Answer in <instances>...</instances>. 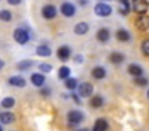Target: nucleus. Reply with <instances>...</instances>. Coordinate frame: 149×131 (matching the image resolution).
I'll return each instance as SVG.
<instances>
[{
  "instance_id": "obj_1",
  "label": "nucleus",
  "mask_w": 149,
  "mask_h": 131,
  "mask_svg": "<svg viewBox=\"0 0 149 131\" xmlns=\"http://www.w3.org/2000/svg\"><path fill=\"white\" fill-rule=\"evenodd\" d=\"M13 38H15V42L16 43H19V45H26V43H29V40H31V32H29V29H26V27H16L15 29V32H13Z\"/></svg>"
},
{
  "instance_id": "obj_2",
  "label": "nucleus",
  "mask_w": 149,
  "mask_h": 131,
  "mask_svg": "<svg viewBox=\"0 0 149 131\" xmlns=\"http://www.w3.org/2000/svg\"><path fill=\"white\" fill-rule=\"evenodd\" d=\"M84 112L80 110H69L68 112V121H69V126L75 128L77 125H80L84 121Z\"/></svg>"
},
{
  "instance_id": "obj_3",
  "label": "nucleus",
  "mask_w": 149,
  "mask_h": 131,
  "mask_svg": "<svg viewBox=\"0 0 149 131\" xmlns=\"http://www.w3.org/2000/svg\"><path fill=\"white\" fill-rule=\"evenodd\" d=\"M59 13H61L63 16H66V18H72V16H75V13H77V6L72 2H63L61 6H59Z\"/></svg>"
},
{
  "instance_id": "obj_4",
  "label": "nucleus",
  "mask_w": 149,
  "mask_h": 131,
  "mask_svg": "<svg viewBox=\"0 0 149 131\" xmlns=\"http://www.w3.org/2000/svg\"><path fill=\"white\" fill-rule=\"evenodd\" d=\"M132 8H133V11H135L136 15L143 16V15H146V13H148L149 3H148V0H133Z\"/></svg>"
},
{
  "instance_id": "obj_5",
  "label": "nucleus",
  "mask_w": 149,
  "mask_h": 131,
  "mask_svg": "<svg viewBox=\"0 0 149 131\" xmlns=\"http://www.w3.org/2000/svg\"><path fill=\"white\" fill-rule=\"evenodd\" d=\"M111 13H112V8H111V5H107V3L101 2V3H96V5H95V15L96 16L107 18V16H111Z\"/></svg>"
},
{
  "instance_id": "obj_6",
  "label": "nucleus",
  "mask_w": 149,
  "mask_h": 131,
  "mask_svg": "<svg viewBox=\"0 0 149 131\" xmlns=\"http://www.w3.org/2000/svg\"><path fill=\"white\" fill-rule=\"evenodd\" d=\"M42 16L43 19H55L56 16H58V8H56L55 5H52V3H47V5L42 6Z\"/></svg>"
},
{
  "instance_id": "obj_7",
  "label": "nucleus",
  "mask_w": 149,
  "mask_h": 131,
  "mask_svg": "<svg viewBox=\"0 0 149 131\" xmlns=\"http://www.w3.org/2000/svg\"><path fill=\"white\" fill-rule=\"evenodd\" d=\"M77 93L80 98H91L93 96V85L88 82H84L77 86Z\"/></svg>"
},
{
  "instance_id": "obj_8",
  "label": "nucleus",
  "mask_w": 149,
  "mask_h": 131,
  "mask_svg": "<svg viewBox=\"0 0 149 131\" xmlns=\"http://www.w3.org/2000/svg\"><path fill=\"white\" fill-rule=\"evenodd\" d=\"M31 83H32L36 88H42L45 85V73L42 72H34L31 75Z\"/></svg>"
},
{
  "instance_id": "obj_9",
  "label": "nucleus",
  "mask_w": 149,
  "mask_h": 131,
  "mask_svg": "<svg viewBox=\"0 0 149 131\" xmlns=\"http://www.w3.org/2000/svg\"><path fill=\"white\" fill-rule=\"evenodd\" d=\"M71 46H68V45H61V46L58 48V51H56V54H58V59L61 61H68L69 58H71Z\"/></svg>"
},
{
  "instance_id": "obj_10",
  "label": "nucleus",
  "mask_w": 149,
  "mask_h": 131,
  "mask_svg": "<svg viewBox=\"0 0 149 131\" xmlns=\"http://www.w3.org/2000/svg\"><path fill=\"white\" fill-rule=\"evenodd\" d=\"M111 38V30L107 27H101L100 30L96 32V40L101 42V43H106V42H109Z\"/></svg>"
},
{
  "instance_id": "obj_11",
  "label": "nucleus",
  "mask_w": 149,
  "mask_h": 131,
  "mask_svg": "<svg viewBox=\"0 0 149 131\" xmlns=\"http://www.w3.org/2000/svg\"><path fill=\"white\" fill-rule=\"evenodd\" d=\"M8 83L15 88H24L26 86V78H23L21 75H13L8 78Z\"/></svg>"
},
{
  "instance_id": "obj_12",
  "label": "nucleus",
  "mask_w": 149,
  "mask_h": 131,
  "mask_svg": "<svg viewBox=\"0 0 149 131\" xmlns=\"http://www.w3.org/2000/svg\"><path fill=\"white\" fill-rule=\"evenodd\" d=\"M106 75H107V72L103 66H95L93 69H91V77H93L95 80H103Z\"/></svg>"
},
{
  "instance_id": "obj_13",
  "label": "nucleus",
  "mask_w": 149,
  "mask_h": 131,
  "mask_svg": "<svg viewBox=\"0 0 149 131\" xmlns=\"http://www.w3.org/2000/svg\"><path fill=\"white\" fill-rule=\"evenodd\" d=\"M88 30H90V24L85 22V21H80V22H77V24L74 26V32L77 35H85Z\"/></svg>"
},
{
  "instance_id": "obj_14",
  "label": "nucleus",
  "mask_w": 149,
  "mask_h": 131,
  "mask_svg": "<svg viewBox=\"0 0 149 131\" xmlns=\"http://www.w3.org/2000/svg\"><path fill=\"white\" fill-rule=\"evenodd\" d=\"M36 53H37V56L48 58V56H52V48H50L48 45H39V46L36 48Z\"/></svg>"
},
{
  "instance_id": "obj_15",
  "label": "nucleus",
  "mask_w": 149,
  "mask_h": 131,
  "mask_svg": "<svg viewBox=\"0 0 149 131\" xmlns=\"http://www.w3.org/2000/svg\"><path fill=\"white\" fill-rule=\"evenodd\" d=\"M13 120H15V115L11 112H8V110L0 112V123L2 125H10V123H13Z\"/></svg>"
},
{
  "instance_id": "obj_16",
  "label": "nucleus",
  "mask_w": 149,
  "mask_h": 131,
  "mask_svg": "<svg viewBox=\"0 0 149 131\" xmlns=\"http://www.w3.org/2000/svg\"><path fill=\"white\" fill-rule=\"evenodd\" d=\"M116 38H117L119 42H130L132 35H130V32L127 30V29H117V32H116Z\"/></svg>"
},
{
  "instance_id": "obj_17",
  "label": "nucleus",
  "mask_w": 149,
  "mask_h": 131,
  "mask_svg": "<svg viewBox=\"0 0 149 131\" xmlns=\"http://www.w3.org/2000/svg\"><path fill=\"white\" fill-rule=\"evenodd\" d=\"M128 73L133 77V78L141 77L143 75V67L138 66V64H130V66H128Z\"/></svg>"
},
{
  "instance_id": "obj_18",
  "label": "nucleus",
  "mask_w": 149,
  "mask_h": 131,
  "mask_svg": "<svg viewBox=\"0 0 149 131\" xmlns=\"http://www.w3.org/2000/svg\"><path fill=\"white\" fill-rule=\"evenodd\" d=\"M123 59H125V56H123L122 53H119V51H112V53L109 54V62H112V64H122L123 62Z\"/></svg>"
},
{
  "instance_id": "obj_19",
  "label": "nucleus",
  "mask_w": 149,
  "mask_h": 131,
  "mask_svg": "<svg viewBox=\"0 0 149 131\" xmlns=\"http://www.w3.org/2000/svg\"><path fill=\"white\" fill-rule=\"evenodd\" d=\"M103 104H104V98H103V96L96 94V96H91V98H90V105H91L93 109L103 107Z\"/></svg>"
},
{
  "instance_id": "obj_20",
  "label": "nucleus",
  "mask_w": 149,
  "mask_h": 131,
  "mask_svg": "<svg viewBox=\"0 0 149 131\" xmlns=\"http://www.w3.org/2000/svg\"><path fill=\"white\" fill-rule=\"evenodd\" d=\"M107 128H109V123H107L106 118H98L95 121V130L96 131H107Z\"/></svg>"
},
{
  "instance_id": "obj_21",
  "label": "nucleus",
  "mask_w": 149,
  "mask_h": 131,
  "mask_svg": "<svg viewBox=\"0 0 149 131\" xmlns=\"http://www.w3.org/2000/svg\"><path fill=\"white\" fill-rule=\"evenodd\" d=\"M11 19H13V13H11L10 10H7V8L0 10V21H3V22H10Z\"/></svg>"
},
{
  "instance_id": "obj_22",
  "label": "nucleus",
  "mask_w": 149,
  "mask_h": 131,
  "mask_svg": "<svg viewBox=\"0 0 149 131\" xmlns=\"http://www.w3.org/2000/svg\"><path fill=\"white\" fill-rule=\"evenodd\" d=\"M64 86L69 89V91H74V89H77L79 83H77V80H75V78L69 77V78H66V80H64Z\"/></svg>"
},
{
  "instance_id": "obj_23",
  "label": "nucleus",
  "mask_w": 149,
  "mask_h": 131,
  "mask_svg": "<svg viewBox=\"0 0 149 131\" xmlns=\"http://www.w3.org/2000/svg\"><path fill=\"white\" fill-rule=\"evenodd\" d=\"M58 77L61 80H66V78H69L71 77V69H69L68 66H63V67H59V70H58Z\"/></svg>"
},
{
  "instance_id": "obj_24",
  "label": "nucleus",
  "mask_w": 149,
  "mask_h": 131,
  "mask_svg": "<svg viewBox=\"0 0 149 131\" xmlns=\"http://www.w3.org/2000/svg\"><path fill=\"white\" fill-rule=\"evenodd\" d=\"M119 13L120 15H128L130 13V5H128V0H120V5H119Z\"/></svg>"
},
{
  "instance_id": "obj_25",
  "label": "nucleus",
  "mask_w": 149,
  "mask_h": 131,
  "mask_svg": "<svg viewBox=\"0 0 149 131\" xmlns=\"http://www.w3.org/2000/svg\"><path fill=\"white\" fill-rule=\"evenodd\" d=\"M34 66V62L31 59H26V61H21V62H18V69L19 70H27V69H31V67Z\"/></svg>"
},
{
  "instance_id": "obj_26",
  "label": "nucleus",
  "mask_w": 149,
  "mask_h": 131,
  "mask_svg": "<svg viewBox=\"0 0 149 131\" xmlns=\"http://www.w3.org/2000/svg\"><path fill=\"white\" fill-rule=\"evenodd\" d=\"M136 24H138V29H141V30H146V29H148V26H149V22H148V19L144 18V15H143V16H139V18H138Z\"/></svg>"
},
{
  "instance_id": "obj_27",
  "label": "nucleus",
  "mask_w": 149,
  "mask_h": 131,
  "mask_svg": "<svg viewBox=\"0 0 149 131\" xmlns=\"http://www.w3.org/2000/svg\"><path fill=\"white\" fill-rule=\"evenodd\" d=\"M0 104H2V107H5V109H11L15 105V98H10V96H8V98H5Z\"/></svg>"
},
{
  "instance_id": "obj_28",
  "label": "nucleus",
  "mask_w": 149,
  "mask_h": 131,
  "mask_svg": "<svg viewBox=\"0 0 149 131\" xmlns=\"http://www.w3.org/2000/svg\"><path fill=\"white\" fill-rule=\"evenodd\" d=\"M141 51H143V54H144V56L149 58V38H144V40H143V43H141Z\"/></svg>"
},
{
  "instance_id": "obj_29",
  "label": "nucleus",
  "mask_w": 149,
  "mask_h": 131,
  "mask_svg": "<svg viewBox=\"0 0 149 131\" xmlns=\"http://www.w3.org/2000/svg\"><path fill=\"white\" fill-rule=\"evenodd\" d=\"M39 72H42V73L52 72V64H47V62H42V64H39Z\"/></svg>"
},
{
  "instance_id": "obj_30",
  "label": "nucleus",
  "mask_w": 149,
  "mask_h": 131,
  "mask_svg": "<svg viewBox=\"0 0 149 131\" xmlns=\"http://www.w3.org/2000/svg\"><path fill=\"white\" fill-rule=\"evenodd\" d=\"M135 83H136V85H138V86H148V78H146V77H136V78H135Z\"/></svg>"
},
{
  "instance_id": "obj_31",
  "label": "nucleus",
  "mask_w": 149,
  "mask_h": 131,
  "mask_svg": "<svg viewBox=\"0 0 149 131\" xmlns=\"http://www.w3.org/2000/svg\"><path fill=\"white\" fill-rule=\"evenodd\" d=\"M21 2H23V0H7V3H8V5H11V6H16V5H19Z\"/></svg>"
},
{
  "instance_id": "obj_32",
  "label": "nucleus",
  "mask_w": 149,
  "mask_h": 131,
  "mask_svg": "<svg viewBox=\"0 0 149 131\" xmlns=\"http://www.w3.org/2000/svg\"><path fill=\"white\" fill-rule=\"evenodd\" d=\"M40 93H42V96H50V94H52V89H50V88H42V91H40Z\"/></svg>"
},
{
  "instance_id": "obj_33",
  "label": "nucleus",
  "mask_w": 149,
  "mask_h": 131,
  "mask_svg": "<svg viewBox=\"0 0 149 131\" xmlns=\"http://www.w3.org/2000/svg\"><path fill=\"white\" fill-rule=\"evenodd\" d=\"M72 99H74V102H75V104H80V96H79V94H75V93H72Z\"/></svg>"
},
{
  "instance_id": "obj_34",
  "label": "nucleus",
  "mask_w": 149,
  "mask_h": 131,
  "mask_svg": "<svg viewBox=\"0 0 149 131\" xmlns=\"http://www.w3.org/2000/svg\"><path fill=\"white\" fill-rule=\"evenodd\" d=\"M77 3H79L80 6H87L88 3H90V0H77Z\"/></svg>"
},
{
  "instance_id": "obj_35",
  "label": "nucleus",
  "mask_w": 149,
  "mask_h": 131,
  "mask_svg": "<svg viewBox=\"0 0 149 131\" xmlns=\"http://www.w3.org/2000/svg\"><path fill=\"white\" fill-rule=\"evenodd\" d=\"M74 59H75V62H77V64H80V62H82V59H84V58H82L80 54H79V56H75Z\"/></svg>"
},
{
  "instance_id": "obj_36",
  "label": "nucleus",
  "mask_w": 149,
  "mask_h": 131,
  "mask_svg": "<svg viewBox=\"0 0 149 131\" xmlns=\"http://www.w3.org/2000/svg\"><path fill=\"white\" fill-rule=\"evenodd\" d=\"M3 66H5V62L2 59H0V69H3Z\"/></svg>"
},
{
  "instance_id": "obj_37",
  "label": "nucleus",
  "mask_w": 149,
  "mask_h": 131,
  "mask_svg": "<svg viewBox=\"0 0 149 131\" xmlns=\"http://www.w3.org/2000/svg\"><path fill=\"white\" fill-rule=\"evenodd\" d=\"M77 131H90V130H87V128H82V130H77Z\"/></svg>"
},
{
  "instance_id": "obj_38",
  "label": "nucleus",
  "mask_w": 149,
  "mask_h": 131,
  "mask_svg": "<svg viewBox=\"0 0 149 131\" xmlns=\"http://www.w3.org/2000/svg\"><path fill=\"white\" fill-rule=\"evenodd\" d=\"M103 2H111V0H103Z\"/></svg>"
},
{
  "instance_id": "obj_39",
  "label": "nucleus",
  "mask_w": 149,
  "mask_h": 131,
  "mask_svg": "<svg viewBox=\"0 0 149 131\" xmlns=\"http://www.w3.org/2000/svg\"><path fill=\"white\" fill-rule=\"evenodd\" d=\"M148 98H149V89H148Z\"/></svg>"
},
{
  "instance_id": "obj_40",
  "label": "nucleus",
  "mask_w": 149,
  "mask_h": 131,
  "mask_svg": "<svg viewBox=\"0 0 149 131\" xmlns=\"http://www.w3.org/2000/svg\"><path fill=\"white\" fill-rule=\"evenodd\" d=\"M0 131H2V126H0Z\"/></svg>"
},
{
  "instance_id": "obj_41",
  "label": "nucleus",
  "mask_w": 149,
  "mask_h": 131,
  "mask_svg": "<svg viewBox=\"0 0 149 131\" xmlns=\"http://www.w3.org/2000/svg\"><path fill=\"white\" fill-rule=\"evenodd\" d=\"M93 131H96V130H93Z\"/></svg>"
}]
</instances>
